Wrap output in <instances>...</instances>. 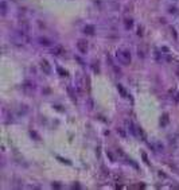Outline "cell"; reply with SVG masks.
<instances>
[{
	"mask_svg": "<svg viewBox=\"0 0 179 190\" xmlns=\"http://www.w3.org/2000/svg\"><path fill=\"white\" fill-rule=\"evenodd\" d=\"M12 41L15 42V45L23 46V45H27L30 42V36L27 35V31L22 30V28H18L12 34Z\"/></svg>",
	"mask_w": 179,
	"mask_h": 190,
	"instance_id": "cell-1",
	"label": "cell"
},
{
	"mask_svg": "<svg viewBox=\"0 0 179 190\" xmlns=\"http://www.w3.org/2000/svg\"><path fill=\"white\" fill-rule=\"evenodd\" d=\"M116 57H117V59L120 61V63H123V65H129L131 61H132L131 53L128 51V50H118Z\"/></svg>",
	"mask_w": 179,
	"mask_h": 190,
	"instance_id": "cell-2",
	"label": "cell"
},
{
	"mask_svg": "<svg viewBox=\"0 0 179 190\" xmlns=\"http://www.w3.org/2000/svg\"><path fill=\"white\" fill-rule=\"evenodd\" d=\"M77 49L80 50V53L85 54L88 51V42L85 39H78L77 41Z\"/></svg>",
	"mask_w": 179,
	"mask_h": 190,
	"instance_id": "cell-3",
	"label": "cell"
},
{
	"mask_svg": "<svg viewBox=\"0 0 179 190\" xmlns=\"http://www.w3.org/2000/svg\"><path fill=\"white\" fill-rule=\"evenodd\" d=\"M41 69L45 74H51V65L49 63L47 59H42L41 61Z\"/></svg>",
	"mask_w": 179,
	"mask_h": 190,
	"instance_id": "cell-4",
	"label": "cell"
},
{
	"mask_svg": "<svg viewBox=\"0 0 179 190\" xmlns=\"http://www.w3.org/2000/svg\"><path fill=\"white\" fill-rule=\"evenodd\" d=\"M51 53H53L54 55H57V57H61V55L65 54V49H63L61 45H57V46H54L53 49H51Z\"/></svg>",
	"mask_w": 179,
	"mask_h": 190,
	"instance_id": "cell-5",
	"label": "cell"
},
{
	"mask_svg": "<svg viewBox=\"0 0 179 190\" xmlns=\"http://www.w3.org/2000/svg\"><path fill=\"white\" fill-rule=\"evenodd\" d=\"M38 42H39V45H41V46H43V47H50L51 43H53L50 39H47V38H45V36L38 38Z\"/></svg>",
	"mask_w": 179,
	"mask_h": 190,
	"instance_id": "cell-6",
	"label": "cell"
},
{
	"mask_svg": "<svg viewBox=\"0 0 179 190\" xmlns=\"http://www.w3.org/2000/svg\"><path fill=\"white\" fill-rule=\"evenodd\" d=\"M117 89H118V92L121 93V96H123L124 98H129V97H131V96H129V93H128L127 90L124 89L123 85H117Z\"/></svg>",
	"mask_w": 179,
	"mask_h": 190,
	"instance_id": "cell-7",
	"label": "cell"
},
{
	"mask_svg": "<svg viewBox=\"0 0 179 190\" xmlns=\"http://www.w3.org/2000/svg\"><path fill=\"white\" fill-rule=\"evenodd\" d=\"M84 32L88 34V35H93V34H94V27L90 26V24H88V26L84 27Z\"/></svg>",
	"mask_w": 179,
	"mask_h": 190,
	"instance_id": "cell-8",
	"label": "cell"
},
{
	"mask_svg": "<svg viewBox=\"0 0 179 190\" xmlns=\"http://www.w3.org/2000/svg\"><path fill=\"white\" fill-rule=\"evenodd\" d=\"M19 28H22V30L27 31L28 28H30V24L27 23V20H20V22H19Z\"/></svg>",
	"mask_w": 179,
	"mask_h": 190,
	"instance_id": "cell-9",
	"label": "cell"
},
{
	"mask_svg": "<svg viewBox=\"0 0 179 190\" xmlns=\"http://www.w3.org/2000/svg\"><path fill=\"white\" fill-rule=\"evenodd\" d=\"M0 7H1V8H0V11H1V16H5V15H7V3H5L4 0L1 1Z\"/></svg>",
	"mask_w": 179,
	"mask_h": 190,
	"instance_id": "cell-10",
	"label": "cell"
},
{
	"mask_svg": "<svg viewBox=\"0 0 179 190\" xmlns=\"http://www.w3.org/2000/svg\"><path fill=\"white\" fill-rule=\"evenodd\" d=\"M132 26H133V22L131 20V19H127V20H125V28H131Z\"/></svg>",
	"mask_w": 179,
	"mask_h": 190,
	"instance_id": "cell-11",
	"label": "cell"
},
{
	"mask_svg": "<svg viewBox=\"0 0 179 190\" xmlns=\"http://www.w3.org/2000/svg\"><path fill=\"white\" fill-rule=\"evenodd\" d=\"M168 12H170V14H174V15H175V14L178 12V10H176L175 7H170V8H168Z\"/></svg>",
	"mask_w": 179,
	"mask_h": 190,
	"instance_id": "cell-12",
	"label": "cell"
},
{
	"mask_svg": "<svg viewBox=\"0 0 179 190\" xmlns=\"http://www.w3.org/2000/svg\"><path fill=\"white\" fill-rule=\"evenodd\" d=\"M58 72H59V73H61V74H62V76H66V74H67V73H66V72H63V70H62V69H61V67H59V69H58Z\"/></svg>",
	"mask_w": 179,
	"mask_h": 190,
	"instance_id": "cell-13",
	"label": "cell"
},
{
	"mask_svg": "<svg viewBox=\"0 0 179 190\" xmlns=\"http://www.w3.org/2000/svg\"><path fill=\"white\" fill-rule=\"evenodd\" d=\"M118 132H120V135H121V136H125V134H124V131H123V128H118L117 129Z\"/></svg>",
	"mask_w": 179,
	"mask_h": 190,
	"instance_id": "cell-14",
	"label": "cell"
}]
</instances>
